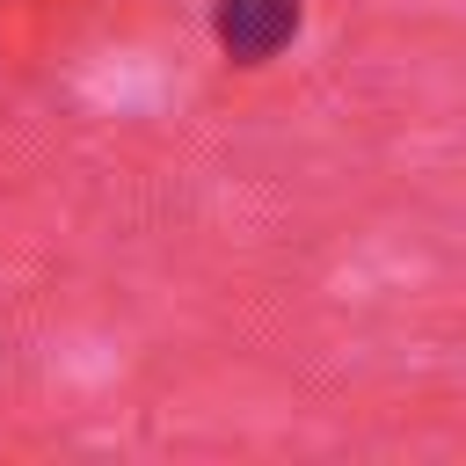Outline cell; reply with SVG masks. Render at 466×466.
<instances>
[{"instance_id": "6da1fadb", "label": "cell", "mask_w": 466, "mask_h": 466, "mask_svg": "<svg viewBox=\"0 0 466 466\" xmlns=\"http://www.w3.org/2000/svg\"><path fill=\"white\" fill-rule=\"evenodd\" d=\"M306 7L299 0H211V29H218V51L233 66H269L291 36H299Z\"/></svg>"}]
</instances>
